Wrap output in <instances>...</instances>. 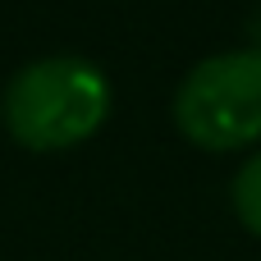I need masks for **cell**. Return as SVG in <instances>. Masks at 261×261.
<instances>
[{
  "label": "cell",
  "mask_w": 261,
  "mask_h": 261,
  "mask_svg": "<svg viewBox=\"0 0 261 261\" xmlns=\"http://www.w3.org/2000/svg\"><path fill=\"white\" fill-rule=\"evenodd\" d=\"M229 197H234V211H239L243 229L261 239V151L234 174V193Z\"/></svg>",
  "instance_id": "3"
},
{
  "label": "cell",
  "mask_w": 261,
  "mask_h": 261,
  "mask_svg": "<svg viewBox=\"0 0 261 261\" xmlns=\"http://www.w3.org/2000/svg\"><path fill=\"white\" fill-rule=\"evenodd\" d=\"M5 128L28 151H64L87 142L110 115V83L83 55H46L23 64L0 101Z\"/></svg>",
  "instance_id": "1"
},
{
  "label": "cell",
  "mask_w": 261,
  "mask_h": 261,
  "mask_svg": "<svg viewBox=\"0 0 261 261\" xmlns=\"http://www.w3.org/2000/svg\"><path fill=\"white\" fill-rule=\"evenodd\" d=\"M174 124L202 151H239L261 138V50H225L188 69Z\"/></svg>",
  "instance_id": "2"
}]
</instances>
